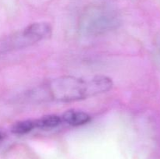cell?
I'll return each instance as SVG.
<instances>
[{
    "instance_id": "cell-3",
    "label": "cell",
    "mask_w": 160,
    "mask_h": 159,
    "mask_svg": "<svg viewBox=\"0 0 160 159\" xmlns=\"http://www.w3.org/2000/svg\"><path fill=\"white\" fill-rule=\"evenodd\" d=\"M52 35V26L48 23H34L23 31L11 36L2 43L5 50L21 48L33 45L39 41L48 38Z\"/></svg>"
},
{
    "instance_id": "cell-7",
    "label": "cell",
    "mask_w": 160,
    "mask_h": 159,
    "mask_svg": "<svg viewBox=\"0 0 160 159\" xmlns=\"http://www.w3.org/2000/svg\"><path fill=\"white\" fill-rule=\"evenodd\" d=\"M3 137H4V135H3V134L1 132H0V140H2V139H3Z\"/></svg>"
},
{
    "instance_id": "cell-2",
    "label": "cell",
    "mask_w": 160,
    "mask_h": 159,
    "mask_svg": "<svg viewBox=\"0 0 160 159\" xmlns=\"http://www.w3.org/2000/svg\"><path fill=\"white\" fill-rule=\"evenodd\" d=\"M120 23L118 14L112 9L102 6H92L81 14L79 26L84 34L96 36L116 29Z\"/></svg>"
},
{
    "instance_id": "cell-5",
    "label": "cell",
    "mask_w": 160,
    "mask_h": 159,
    "mask_svg": "<svg viewBox=\"0 0 160 159\" xmlns=\"http://www.w3.org/2000/svg\"><path fill=\"white\" fill-rule=\"evenodd\" d=\"M62 123L61 117L56 115H48L34 120L35 128L52 129L59 126Z\"/></svg>"
},
{
    "instance_id": "cell-1",
    "label": "cell",
    "mask_w": 160,
    "mask_h": 159,
    "mask_svg": "<svg viewBox=\"0 0 160 159\" xmlns=\"http://www.w3.org/2000/svg\"><path fill=\"white\" fill-rule=\"evenodd\" d=\"M112 79L106 76L77 77L63 76L55 78L35 87L28 94L34 101L71 102L81 101L112 88Z\"/></svg>"
},
{
    "instance_id": "cell-6",
    "label": "cell",
    "mask_w": 160,
    "mask_h": 159,
    "mask_svg": "<svg viewBox=\"0 0 160 159\" xmlns=\"http://www.w3.org/2000/svg\"><path fill=\"white\" fill-rule=\"evenodd\" d=\"M34 128H35L34 120H24V121H20L14 123L11 130L14 134L23 135V134L31 132Z\"/></svg>"
},
{
    "instance_id": "cell-4",
    "label": "cell",
    "mask_w": 160,
    "mask_h": 159,
    "mask_svg": "<svg viewBox=\"0 0 160 159\" xmlns=\"http://www.w3.org/2000/svg\"><path fill=\"white\" fill-rule=\"evenodd\" d=\"M62 122L73 126H82L91 121V116L86 112L78 110H68L61 116Z\"/></svg>"
}]
</instances>
